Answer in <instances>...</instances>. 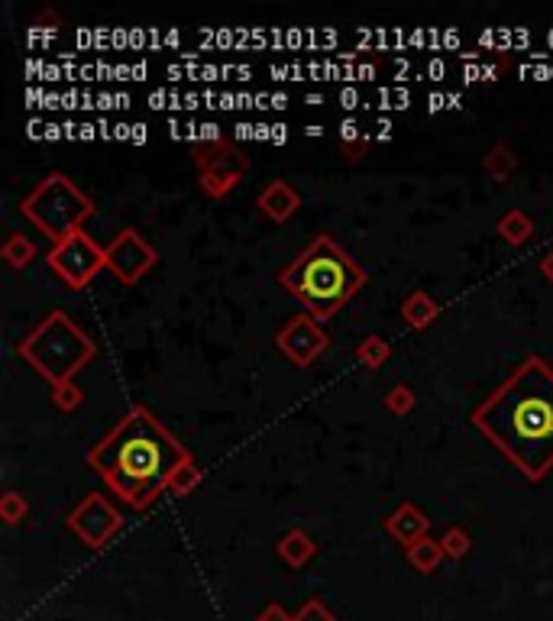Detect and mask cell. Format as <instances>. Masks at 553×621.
Returning a JSON list of instances; mask_svg holds the SVG:
<instances>
[{"label": "cell", "instance_id": "cell-1", "mask_svg": "<svg viewBox=\"0 0 553 621\" xmlns=\"http://www.w3.org/2000/svg\"><path fill=\"white\" fill-rule=\"evenodd\" d=\"M473 424L528 479L553 469V369L528 356L473 414Z\"/></svg>", "mask_w": 553, "mask_h": 621}, {"label": "cell", "instance_id": "cell-2", "mask_svg": "<svg viewBox=\"0 0 553 621\" xmlns=\"http://www.w3.org/2000/svg\"><path fill=\"white\" fill-rule=\"evenodd\" d=\"M185 460L188 450L143 405H133L114 431L88 453L94 473L133 508H149L156 502L169 476Z\"/></svg>", "mask_w": 553, "mask_h": 621}, {"label": "cell", "instance_id": "cell-3", "mask_svg": "<svg viewBox=\"0 0 553 621\" xmlns=\"http://www.w3.org/2000/svg\"><path fill=\"white\" fill-rule=\"evenodd\" d=\"M279 279L311 311L314 321H327L363 288L366 275L347 250H340L330 237H317Z\"/></svg>", "mask_w": 553, "mask_h": 621}, {"label": "cell", "instance_id": "cell-4", "mask_svg": "<svg viewBox=\"0 0 553 621\" xmlns=\"http://www.w3.org/2000/svg\"><path fill=\"white\" fill-rule=\"evenodd\" d=\"M17 353L43 379L62 385L72 382V376H78L94 360L98 347L65 311H52L30 337L17 343Z\"/></svg>", "mask_w": 553, "mask_h": 621}, {"label": "cell", "instance_id": "cell-5", "mask_svg": "<svg viewBox=\"0 0 553 621\" xmlns=\"http://www.w3.org/2000/svg\"><path fill=\"white\" fill-rule=\"evenodd\" d=\"M20 211L46 233L52 246H59L72 233H78L81 224L94 214V201L68 175L52 172L46 182H39L36 191L23 198Z\"/></svg>", "mask_w": 553, "mask_h": 621}, {"label": "cell", "instance_id": "cell-6", "mask_svg": "<svg viewBox=\"0 0 553 621\" xmlns=\"http://www.w3.org/2000/svg\"><path fill=\"white\" fill-rule=\"evenodd\" d=\"M46 262L68 288H85L107 266V250H101L85 230H78L59 246H52Z\"/></svg>", "mask_w": 553, "mask_h": 621}, {"label": "cell", "instance_id": "cell-7", "mask_svg": "<svg viewBox=\"0 0 553 621\" xmlns=\"http://www.w3.org/2000/svg\"><path fill=\"white\" fill-rule=\"evenodd\" d=\"M65 524H68V531L78 534L88 547H101V544H107L110 537L120 531L123 518H120V512L104 499L101 492H91L88 499L81 502L72 515H68Z\"/></svg>", "mask_w": 553, "mask_h": 621}, {"label": "cell", "instance_id": "cell-8", "mask_svg": "<svg viewBox=\"0 0 553 621\" xmlns=\"http://www.w3.org/2000/svg\"><path fill=\"white\" fill-rule=\"evenodd\" d=\"M159 253L140 237L136 230H120L117 240L107 246V269L117 275L123 285H136L143 275L156 266Z\"/></svg>", "mask_w": 553, "mask_h": 621}, {"label": "cell", "instance_id": "cell-9", "mask_svg": "<svg viewBox=\"0 0 553 621\" xmlns=\"http://www.w3.org/2000/svg\"><path fill=\"white\" fill-rule=\"evenodd\" d=\"M275 347L285 353L288 363H295V366L304 369V366H311L317 356L327 350V334H324L321 321H314L311 314H298V317H292V321H288L279 330V337H275Z\"/></svg>", "mask_w": 553, "mask_h": 621}, {"label": "cell", "instance_id": "cell-10", "mask_svg": "<svg viewBox=\"0 0 553 621\" xmlns=\"http://www.w3.org/2000/svg\"><path fill=\"white\" fill-rule=\"evenodd\" d=\"M195 162H198L201 175L204 172H214V175L230 178V182H240V175L246 172V156L240 153V149H233L227 140L207 143V149H198Z\"/></svg>", "mask_w": 553, "mask_h": 621}, {"label": "cell", "instance_id": "cell-11", "mask_svg": "<svg viewBox=\"0 0 553 621\" xmlns=\"http://www.w3.org/2000/svg\"><path fill=\"white\" fill-rule=\"evenodd\" d=\"M385 531H389L395 541L408 550V547H414L427 537V531H431V518H427L418 505L405 502V505L395 508V515L389 521H385Z\"/></svg>", "mask_w": 553, "mask_h": 621}, {"label": "cell", "instance_id": "cell-12", "mask_svg": "<svg viewBox=\"0 0 553 621\" xmlns=\"http://www.w3.org/2000/svg\"><path fill=\"white\" fill-rule=\"evenodd\" d=\"M256 204H259V211L266 214L269 220H275V224H285V220L295 217V211L301 207V195L288 182H282V178H275V182H269L266 188L259 191Z\"/></svg>", "mask_w": 553, "mask_h": 621}, {"label": "cell", "instance_id": "cell-13", "mask_svg": "<svg viewBox=\"0 0 553 621\" xmlns=\"http://www.w3.org/2000/svg\"><path fill=\"white\" fill-rule=\"evenodd\" d=\"M275 554H279L285 563H288V567H304V563H308L314 554H317V544L311 541V537L308 534H304L301 528H292V531H288L285 537H282V541H279V547H275Z\"/></svg>", "mask_w": 553, "mask_h": 621}, {"label": "cell", "instance_id": "cell-14", "mask_svg": "<svg viewBox=\"0 0 553 621\" xmlns=\"http://www.w3.org/2000/svg\"><path fill=\"white\" fill-rule=\"evenodd\" d=\"M495 230L502 233V240L508 246H521V243H528L531 240V233H534V224H531V217L521 211V207H515V211H508L499 217V224H495Z\"/></svg>", "mask_w": 553, "mask_h": 621}, {"label": "cell", "instance_id": "cell-15", "mask_svg": "<svg viewBox=\"0 0 553 621\" xmlns=\"http://www.w3.org/2000/svg\"><path fill=\"white\" fill-rule=\"evenodd\" d=\"M405 557L418 573H434L440 567V560H444V547H440V541L424 537V541H418L414 547L405 550Z\"/></svg>", "mask_w": 553, "mask_h": 621}, {"label": "cell", "instance_id": "cell-16", "mask_svg": "<svg viewBox=\"0 0 553 621\" xmlns=\"http://www.w3.org/2000/svg\"><path fill=\"white\" fill-rule=\"evenodd\" d=\"M440 314L437 308V301L431 295H424V292H414L405 305H402V317L411 324V327H427L434 321V317Z\"/></svg>", "mask_w": 553, "mask_h": 621}, {"label": "cell", "instance_id": "cell-17", "mask_svg": "<svg viewBox=\"0 0 553 621\" xmlns=\"http://www.w3.org/2000/svg\"><path fill=\"white\" fill-rule=\"evenodd\" d=\"M389 356H392V347L385 343L382 337H366L363 343L356 347V360L363 363L366 369H379L382 363H389Z\"/></svg>", "mask_w": 553, "mask_h": 621}, {"label": "cell", "instance_id": "cell-18", "mask_svg": "<svg viewBox=\"0 0 553 621\" xmlns=\"http://www.w3.org/2000/svg\"><path fill=\"white\" fill-rule=\"evenodd\" d=\"M201 482V469H198V463L195 460H185L182 466L175 469V473L169 476V482H165V489L169 492H175V495H191L195 492V486Z\"/></svg>", "mask_w": 553, "mask_h": 621}, {"label": "cell", "instance_id": "cell-19", "mask_svg": "<svg viewBox=\"0 0 553 621\" xmlns=\"http://www.w3.org/2000/svg\"><path fill=\"white\" fill-rule=\"evenodd\" d=\"M33 256H36L33 240H26L23 233H13V237H7V243H4V259L10 262L13 269H26Z\"/></svg>", "mask_w": 553, "mask_h": 621}, {"label": "cell", "instance_id": "cell-20", "mask_svg": "<svg viewBox=\"0 0 553 621\" xmlns=\"http://www.w3.org/2000/svg\"><path fill=\"white\" fill-rule=\"evenodd\" d=\"M518 159L508 153V146H492V153L486 156V172H492L495 178H508L511 172H515Z\"/></svg>", "mask_w": 553, "mask_h": 621}, {"label": "cell", "instance_id": "cell-21", "mask_svg": "<svg viewBox=\"0 0 553 621\" xmlns=\"http://www.w3.org/2000/svg\"><path fill=\"white\" fill-rule=\"evenodd\" d=\"M81 402H85V392H81L75 382L52 385V405L59 408V411H75Z\"/></svg>", "mask_w": 553, "mask_h": 621}, {"label": "cell", "instance_id": "cell-22", "mask_svg": "<svg viewBox=\"0 0 553 621\" xmlns=\"http://www.w3.org/2000/svg\"><path fill=\"white\" fill-rule=\"evenodd\" d=\"M440 547H444V557H453V560H460L469 554V534L463 528H447L444 537H440Z\"/></svg>", "mask_w": 553, "mask_h": 621}, {"label": "cell", "instance_id": "cell-23", "mask_svg": "<svg viewBox=\"0 0 553 621\" xmlns=\"http://www.w3.org/2000/svg\"><path fill=\"white\" fill-rule=\"evenodd\" d=\"M26 512H30V502H26L20 492H7L4 499H0V515H4L7 524H17L20 518H26Z\"/></svg>", "mask_w": 553, "mask_h": 621}, {"label": "cell", "instance_id": "cell-24", "mask_svg": "<svg viewBox=\"0 0 553 621\" xmlns=\"http://www.w3.org/2000/svg\"><path fill=\"white\" fill-rule=\"evenodd\" d=\"M385 408H389L392 414H408L414 408V389H408V385H395V389L385 395Z\"/></svg>", "mask_w": 553, "mask_h": 621}, {"label": "cell", "instance_id": "cell-25", "mask_svg": "<svg viewBox=\"0 0 553 621\" xmlns=\"http://www.w3.org/2000/svg\"><path fill=\"white\" fill-rule=\"evenodd\" d=\"M237 185H240V182H230V178H224V175H214V172H204V175H201V188H204L211 198H224L227 191H233Z\"/></svg>", "mask_w": 553, "mask_h": 621}, {"label": "cell", "instance_id": "cell-26", "mask_svg": "<svg viewBox=\"0 0 553 621\" xmlns=\"http://www.w3.org/2000/svg\"><path fill=\"white\" fill-rule=\"evenodd\" d=\"M295 621H334V615L324 609V602L311 599V602L301 605V612L295 615Z\"/></svg>", "mask_w": 553, "mask_h": 621}, {"label": "cell", "instance_id": "cell-27", "mask_svg": "<svg viewBox=\"0 0 553 621\" xmlns=\"http://www.w3.org/2000/svg\"><path fill=\"white\" fill-rule=\"evenodd\" d=\"M256 621H295V615H288L282 605H266V609H262V615L256 618Z\"/></svg>", "mask_w": 553, "mask_h": 621}, {"label": "cell", "instance_id": "cell-28", "mask_svg": "<svg viewBox=\"0 0 553 621\" xmlns=\"http://www.w3.org/2000/svg\"><path fill=\"white\" fill-rule=\"evenodd\" d=\"M541 272H544V279H547V282L553 285V250H550V253L544 256V262H541Z\"/></svg>", "mask_w": 553, "mask_h": 621}, {"label": "cell", "instance_id": "cell-29", "mask_svg": "<svg viewBox=\"0 0 553 621\" xmlns=\"http://www.w3.org/2000/svg\"><path fill=\"white\" fill-rule=\"evenodd\" d=\"M356 133H359V127H356V123H353V120H347V123H343V140H347V143H350V140H353V136H356Z\"/></svg>", "mask_w": 553, "mask_h": 621}, {"label": "cell", "instance_id": "cell-30", "mask_svg": "<svg viewBox=\"0 0 553 621\" xmlns=\"http://www.w3.org/2000/svg\"><path fill=\"white\" fill-rule=\"evenodd\" d=\"M146 140V127H133V143H143Z\"/></svg>", "mask_w": 553, "mask_h": 621}]
</instances>
